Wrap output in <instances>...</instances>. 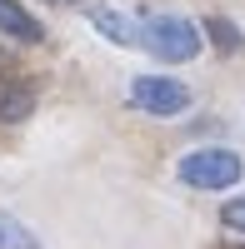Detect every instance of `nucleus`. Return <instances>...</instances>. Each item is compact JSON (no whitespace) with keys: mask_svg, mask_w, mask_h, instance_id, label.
I'll list each match as a JSON object with an SVG mask.
<instances>
[{"mask_svg":"<svg viewBox=\"0 0 245 249\" xmlns=\"http://www.w3.org/2000/svg\"><path fill=\"white\" fill-rule=\"evenodd\" d=\"M175 175H180V184H190V190L220 195V190H235V184L245 179V160L235 150H225V144H200V150L180 155Z\"/></svg>","mask_w":245,"mask_h":249,"instance_id":"nucleus-1","label":"nucleus"},{"mask_svg":"<svg viewBox=\"0 0 245 249\" xmlns=\"http://www.w3.org/2000/svg\"><path fill=\"white\" fill-rule=\"evenodd\" d=\"M140 50H150L160 65H185L200 55V30L185 15H145L140 20Z\"/></svg>","mask_w":245,"mask_h":249,"instance_id":"nucleus-2","label":"nucleus"},{"mask_svg":"<svg viewBox=\"0 0 245 249\" xmlns=\"http://www.w3.org/2000/svg\"><path fill=\"white\" fill-rule=\"evenodd\" d=\"M190 100H195L190 85H185V80H175V75H135V80H130V105L145 110V115H155V120L185 115Z\"/></svg>","mask_w":245,"mask_h":249,"instance_id":"nucleus-3","label":"nucleus"},{"mask_svg":"<svg viewBox=\"0 0 245 249\" xmlns=\"http://www.w3.org/2000/svg\"><path fill=\"white\" fill-rule=\"evenodd\" d=\"M35 80L30 75H10V80H0V124H25L35 115Z\"/></svg>","mask_w":245,"mask_h":249,"instance_id":"nucleus-4","label":"nucleus"},{"mask_svg":"<svg viewBox=\"0 0 245 249\" xmlns=\"http://www.w3.org/2000/svg\"><path fill=\"white\" fill-rule=\"evenodd\" d=\"M0 35H5V40H20V45H40V40H45L40 20L20 5V0H0Z\"/></svg>","mask_w":245,"mask_h":249,"instance_id":"nucleus-5","label":"nucleus"},{"mask_svg":"<svg viewBox=\"0 0 245 249\" xmlns=\"http://www.w3.org/2000/svg\"><path fill=\"white\" fill-rule=\"evenodd\" d=\"M90 25L110 40V45H140V20L125 10H110V5H95L90 10Z\"/></svg>","mask_w":245,"mask_h":249,"instance_id":"nucleus-6","label":"nucleus"},{"mask_svg":"<svg viewBox=\"0 0 245 249\" xmlns=\"http://www.w3.org/2000/svg\"><path fill=\"white\" fill-rule=\"evenodd\" d=\"M0 249H40V234L15 214H0Z\"/></svg>","mask_w":245,"mask_h":249,"instance_id":"nucleus-7","label":"nucleus"},{"mask_svg":"<svg viewBox=\"0 0 245 249\" xmlns=\"http://www.w3.org/2000/svg\"><path fill=\"white\" fill-rule=\"evenodd\" d=\"M205 35L215 40V50H220V55H235V50L245 45V35L235 30V20H225V15H210V20H205Z\"/></svg>","mask_w":245,"mask_h":249,"instance_id":"nucleus-8","label":"nucleus"},{"mask_svg":"<svg viewBox=\"0 0 245 249\" xmlns=\"http://www.w3.org/2000/svg\"><path fill=\"white\" fill-rule=\"evenodd\" d=\"M220 230H230V234H245V195L220 204Z\"/></svg>","mask_w":245,"mask_h":249,"instance_id":"nucleus-9","label":"nucleus"},{"mask_svg":"<svg viewBox=\"0 0 245 249\" xmlns=\"http://www.w3.org/2000/svg\"><path fill=\"white\" fill-rule=\"evenodd\" d=\"M55 5H80V0H55Z\"/></svg>","mask_w":245,"mask_h":249,"instance_id":"nucleus-10","label":"nucleus"}]
</instances>
